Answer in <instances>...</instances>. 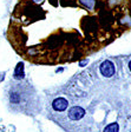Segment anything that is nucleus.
Masks as SVG:
<instances>
[{
	"label": "nucleus",
	"instance_id": "39448f33",
	"mask_svg": "<svg viewBox=\"0 0 131 132\" xmlns=\"http://www.w3.org/2000/svg\"><path fill=\"white\" fill-rule=\"evenodd\" d=\"M128 67H129V70H130V72H131V60L129 61V64H128Z\"/></svg>",
	"mask_w": 131,
	"mask_h": 132
},
{
	"label": "nucleus",
	"instance_id": "7ed1b4c3",
	"mask_svg": "<svg viewBox=\"0 0 131 132\" xmlns=\"http://www.w3.org/2000/svg\"><path fill=\"white\" fill-rule=\"evenodd\" d=\"M13 77L17 80H21L24 78V65L21 63H19L17 65L16 70H14V73H13Z\"/></svg>",
	"mask_w": 131,
	"mask_h": 132
},
{
	"label": "nucleus",
	"instance_id": "f257e3e1",
	"mask_svg": "<svg viewBox=\"0 0 131 132\" xmlns=\"http://www.w3.org/2000/svg\"><path fill=\"white\" fill-rule=\"evenodd\" d=\"M99 72L104 78H112L116 73V66L113 64V61L104 60L99 65Z\"/></svg>",
	"mask_w": 131,
	"mask_h": 132
},
{
	"label": "nucleus",
	"instance_id": "f03ea898",
	"mask_svg": "<svg viewBox=\"0 0 131 132\" xmlns=\"http://www.w3.org/2000/svg\"><path fill=\"white\" fill-rule=\"evenodd\" d=\"M68 105H70L68 104V100L66 98H64V97H58V98H56L55 100L51 103L52 110L58 113L64 112L68 107Z\"/></svg>",
	"mask_w": 131,
	"mask_h": 132
},
{
	"label": "nucleus",
	"instance_id": "423d86ee",
	"mask_svg": "<svg viewBox=\"0 0 131 132\" xmlns=\"http://www.w3.org/2000/svg\"><path fill=\"white\" fill-rule=\"evenodd\" d=\"M130 132H131V131H130Z\"/></svg>",
	"mask_w": 131,
	"mask_h": 132
},
{
	"label": "nucleus",
	"instance_id": "20e7f679",
	"mask_svg": "<svg viewBox=\"0 0 131 132\" xmlns=\"http://www.w3.org/2000/svg\"><path fill=\"white\" fill-rule=\"evenodd\" d=\"M103 132H119V125L117 123H110L103 129Z\"/></svg>",
	"mask_w": 131,
	"mask_h": 132
}]
</instances>
